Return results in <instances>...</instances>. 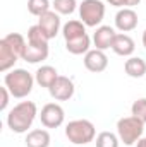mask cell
Returning <instances> with one entry per match:
<instances>
[{
	"label": "cell",
	"mask_w": 146,
	"mask_h": 147,
	"mask_svg": "<svg viewBox=\"0 0 146 147\" xmlns=\"http://www.w3.org/2000/svg\"><path fill=\"white\" fill-rule=\"evenodd\" d=\"M38 115V108L33 101H21L7 115V127L14 134H26L31 128Z\"/></svg>",
	"instance_id": "cell-1"
},
{
	"label": "cell",
	"mask_w": 146,
	"mask_h": 147,
	"mask_svg": "<svg viewBox=\"0 0 146 147\" xmlns=\"http://www.w3.org/2000/svg\"><path fill=\"white\" fill-rule=\"evenodd\" d=\"M3 84H5V87L9 89V92L14 98L23 99V98H26L33 91L35 77L28 70H24V69H14V70L5 74Z\"/></svg>",
	"instance_id": "cell-2"
},
{
	"label": "cell",
	"mask_w": 146,
	"mask_h": 147,
	"mask_svg": "<svg viewBox=\"0 0 146 147\" xmlns=\"http://www.w3.org/2000/svg\"><path fill=\"white\" fill-rule=\"evenodd\" d=\"M95 135H96L95 125L89 120H84V118L72 120L65 127V137L74 146H86V144L95 140Z\"/></svg>",
	"instance_id": "cell-3"
},
{
	"label": "cell",
	"mask_w": 146,
	"mask_h": 147,
	"mask_svg": "<svg viewBox=\"0 0 146 147\" xmlns=\"http://www.w3.org/2000/svg\"><path fill=\"white\" fill-rule=\"evenodd\" d=\"M143 132H145V121H141L136 116H126L117 121V135L120 142H124L126 146L138 144V140L143 137Z\"/></svg>",
	"instance_id": "cell-4"
},
{
	"label": "cell",
	"mask_w": 146,
	"mask_h": 147,
	"mask_svg": "<svg viewBox=\"0 0 146 147\" xmlns=\"http://www.w3.org/2000/svg\"><path fill=\"white\" fill-rule=\"evenodd\" d=\"M79 17L84 26L96 28L105 17V5L102 0H83L79 5Z\"/></svg>",
	"instance_id": "cell-5"
},
{
	"label": "cell",
	"mask_w": 146,
	"mask_h": 147,
	"mask_svg": "<svg viewBox=\"0 0 146 147\" xmlns=\"http://www.w3.org/2000/svg\"><path fill=\"white\" fill-rule=\"evenodd\" d=\"M64 118H65L64 108L57 103L45 105L40 113V120H41V125L45 128H59L64 123Z\"/></svg>",
	"instance_id": "cell-6"
},
{
	"label": "cell",
	"mask_w": 146,
	"mask_h": 147,
	"mask_svg": "<svg viewBox=\"0 0 146 147\" xmlns=\"http://www.w3.org/2000/svg\"><path fill=\"white\" fill-rule=\"evenodd\" d=\"M48 91H50V96L53 99H57V101H69L74 96L76 87H74L72 79H69L65 75H59L57 80L50 86Z\"/></svg>",
	"instance_id": "cell-7"
},
{
	"label": "cell",
	"mask_w": 146,
	"mask_h": 147,
	"mask_svg": "<svg viewBox=\"0 0 146 147\" xmlns=\"http://www.w3.org/2000/svg\"><path fill=\"white\" fill-rule=\"evenodd\" d=\"M115 28L122 33H129V31L136 29L138 28V14L129 7L120 9L115 14Z\"/></svg>",
	"instance_id": "cell-8"
},
{
	"label": "cell",
	"mask_w": 146,
	"mask_h": 147,
	"mask_svg": "<svg viewBox=\"0 0 146 147\" xmlns=\"http://www.w3.org/2000/svg\"><path fill=\"white\" fill-rule=\"evenodd\" d=\"M108 65V58L105 55V51L102 50H89L86 55H84V67L89 70V72H103Z\"/></svg>",
	"instance_id": "cell-9"
},
{
	"label": "cell",
	"mask_w": 146,
	"mask_h": 147,
	"mask_svg": "<svg viewBox=\"0 0 146 147\" xmlns=\"http://www.w3.org/2000/svg\"><path fill=\"white\" fill-rule=\"evenodd\" d=\"M38 26L43 29V33L48 36V39L55 38L60 31V17L55 10H48L46 14H43L38 21Z\"/></svg>",
	"instance_id": "cell-10"
},
{
	"label": "cell",
	"mask_w": 146,
	"mask_h": 147,
	"mask_svg": "<svg viewBox=\"0 0 146 147\" xmlns=\"http://www.w3.org/2000/svg\"><path fill=\"white\" fill-rule=\"evenodd\" d=\"M115 36H117V33H115L113 28H110V26H100V28H96V31L93 34V43H95L96 50L105 51V50L112 48V43H113Z\"/></svg>",
	"instance_id": "cell-11"
},
{
	"label": "cell",
	"mask_w": 146,
	"mask_h": 147,
	"mask_svg": "<svg viewBox=\"0 0 146 147\" xmlns=\"http://www.w3.org/2000/svg\"><path fill=\"white\" fill-rule=\"evenodd\" d=\"M112 50L115 55L119 57H131L136 50V45H134V39L127 34H117L113 43H112Z\"/></svg>",
	"instance_id": "cell-12"
},
{
	"label": "cell",
	"mask_w": 146,
	"mask_h": 147,
	"mask_svg": "<svg viewBox=\"0 0 146 147\" xmlns=\"http://www.w3.org/2000/svg\"><path fill=\"white\" fill-rule=\"evenodd\" d=\"M17 60H19V57L12 51V48L3 39H0V72L10 70Z\"/></svg>",
	"instance_id": "cell-13"
},
{
	"label": "cell",
	"mask_w": 146,
	"mask_h": 147,
	"mask_svg": "<svg viewBox=\"0 0 146 147\" xmlns=\"http://www.w3.org/2000/svg\"><path fill=\"white\" fill-rule=\"evenodd\" d=\"M57 77H59V72L52 65H43L35 74V80H36L41 87H46V89H50V86L57 80Z\"/></svg>",
	"instance_id": "cell-14"
},
{
	"label": "cell",
	"mask_w": 146,
	"mask_h": 147,
	"mask_svg": "<svg viewBox=\"0 0 146 147\" xmlns=\"http://www.w3.org/2000/svg\"><path fill=\"white\" fill-rule=\"evenodd\" d=\"M26 147H48L50 146V134L45 128L31 130L26 135Z\"/></svg>",
	"instance_id": "cell-15"
},
{
	"label": "cell",
	"mask_w": 146,
	"mask_h": 147,
	"mask_svg": "<svg viewBox=\"0 0 146 147\" xmlns=\"http://www.w3.org/2000/svg\"><path fill=\"white\" fill-rule=\"evenodd\" d=\"M126 74L132 79H141L146 74V62L139 57H131L129 60H126Z\"/></svg>",
	"instance_id": "cell-16"
},
{
	"label": "cell",
	"mask_w": 146,
	"mask_h": 147,
	"mask_svg": "<svg viewBox=\"0 0 146 147\" xmlns=\"http://www.w3.org/2000/svg\"><path fill=\"white\" fill-rule=\"evenodd\" d=\"M89 46H91V39H89L88 34L76 38V39H71V41H65V48L72 55H83V53L86 55L89 51Z\"/></svg>",
	"instance_id": "cell-17"
},
{
	"label": "cell",
	"mask_w": 146,
	"mask_h": 147,
	"mask_svg": "<svg viewBox=\"0 0 146 147\" xmlns=\"http://www.w3.org/2000/svg\"><path fill=\"white\" fill-rule=\"evenodd\" d=\"M62 34H64V39H65V41L81 38V36L86 34V26L83 24V21H69V22L64 24Z\"/></svg>",
	"instance_id": "cell-18"
},
{
	"label": "cell",
	"mask_w": 146,
	"mask_h": 147,
	"mask_svg": "<svg viewBox=\"0 0 146 147\" xmlns=\"http://www.w3.org/2000/svg\"><path fill=\"white\" fill-rule=\"evenodd\" d=\"M46 57H48V48H40V46H33L28 43L24 55H23V60H26L28 63H38V62L46 60Z\"/></svg>",
	"instance_id": "cell-19"
},
{
	"label": "cell",
	"mask_w": 146,
	"mask_h": 147,
	"mask_svg": "<svg viewBox=\"0 0 146 147\" xmlns=\"http://www.w3.org/2000/svg\"><path fill=\"white\" fill-rule=\"evenodd\" d=\"M48 36L43 33V29L35 24L28 29V43L33 45V46H40V48H48Z\"/></svg>",
	"instance_id": "cell-20"
},
{
	"label": "cell",
	"mask_w": 146,
	"mask_h": 147,
	"mask_svg": "<svg viewBox=\"0 0 146 147\" xmlns=\"http://www.w3.org/2000/svg\"><path fill=\"white\" fill-rule=\"evenodd\" d=\"M10 48H12V51L19 57V58H23V55H24V50H26V41H24V38L21 36L19 33H9L7 36L2 38Z\"/></svg>",
	"instance_id": "cell-21"
},
{
	"label": "cell",
	"mask_w": 146,
	"mask_h": 147,
	"mask_svg": "<svg viewBox=\"0 0 146 147\" xmlns=\"http://www.w3.org/2000/svg\"><path fill=\"white\" fill-rule=\"evenodd\" d=\"M28 10L31 16L41 17L50 10V0H28Z\"/></svg>",
	"instance_id": "cell-22"
},
{
	"label": "cell",
	"mask_w": 146,
	"mask_h": 147,
	"mask_svg": "<svg viewBox=\"0 0 146 147\" xmlns=\"http://www.w3.org/2000/svg\"><path fill=\"white\" fill-rule=\"evenodd\" d=\"M119 135L112 134V132H102L96 137V147H119Z\"/></svg>",
	"instance_id": "cell-23"
},
{
	"label": "cell",
	"mask_w": 146,
	"mask_h": 147,
	"mask_svg": "<svg viewBox=\"0 0 146 147\" xmlns=\"http://www.w3.org/2000/svg\"><path fill=\"white\" fill-rule=\"evenodd\" d=\"M77 7V2L76 0H53V9L57 14H62V16H69L72 14Z\"/></svg>",
	"instance_id": "cell-24"
},
{
	"label": "cell",
	"mask_w": 146,
	"mask_h": 147,
	"mask_svg": "<svg viewBox=\"0 0 146 147\" xmlns=\"http://www.w3.org/2000/svg\"><path fill=\"white\" fill-rule=\"evenodd\" d=\"M131 113L132 116L139 118L141 121L146 123V98H141V99H136L131 106Z\"/></svg>",
	"instance_id": "cell-25"
},
{
	"label": "cell",
	"mask_w": 146,
	"mask_h": 147,
	"mask_svg": "<svg viewBox=\"0 0 146 147\" xmlns=\"http://www.w3.org/2000/svg\"><path fill=\"white\" fill-rule=\"evenodd\" d=\"M0 96H2V101H0V111H3L7 108V105H9V96H12L10 92H9V89L3 86V87H0Z\"/></svg>",
	"instance_id": "cell-26"
},
{
	"label": "cell",
	"mask_w": 146,
	"mask_h": 147,
	"mask_svg": "<svg viewBox=\"0 0 146 147\" xmlns=\"http://www.w3.org/2000/svg\"><path fill=\"white\" fill-rule=\"evenodd\" d=\"M113 7H126V0H107Z\"/></svg>",
	"instance_id": "cell-27"
},
{
	"label": "cell",
	"mask_w": 146,
	"mask_h": 147,
	"mask_svg": "<svg viewBox=\"0 0 146 147\" xmlns=\"http://www.w3.org/2000/svg\"><path fill=\"white\" fill-rule=\"evenodd\" d=\"M139 2H141V0H126V7H129V9H132V7H136V5H139Z\"/></svg>",
	"instance_id": "cell-28"
},
{
	"label": "cell",
	"mask_w": 146,
	"mask_h": 147,
	"mask_svg": "<svg viewBox=\"0 0 146 147\" xmlns=\"http://www.w3.org/2000/svg\"><path fill=\"white\" fill-rule=\"evenodd\" d=\"M136 147H146V137H145V139H139Z\"/></svg>",
	"instance_id": "cell-29"
},
{
	"label": "cell",
	"mask_w": 146,
	"mask_h": 147,
	"mask_svg": "<svg viewBox=\"0 0 146 147\" xmlns=\"http://www.w3.org/2000/svg\"><path fill=\"white\" fill-rule=\"evenodd\" d=\"M143 46L146 48V29H145V33H143Z\"/></svg>",
	"instance_id": "cell-30"
}]
</instances>
